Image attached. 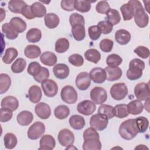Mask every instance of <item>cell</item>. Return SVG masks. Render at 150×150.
Masks as SVG:
<instances>
[{
    "instance_id": "6da1fadb",
    "label": "cell",
    "mask_w": 150,
    "mask_h": 150,
    "mask_svg": "<svg viewBox=\"0 0 150 150\" xmlns=\"http://www.w3.org/2000/svg\"><path fill=\"white\" fill-rule=\"evenodd\" d=\"M134 8V21L136 25L141 28L146 27L149 22V16L145 12V9L142 7L141 3L139 1H129Z\"/></svg>"
},
{
    "instance_id": "7a4b0ae2",
    "label": "cell",
    "mask_w": 150,
    "mask_h": 150,
    "mask_svg": "<svg viewBox=\"0 0 150 150\" xmlns=\"http://www.w3.org/2000/svg\"><path fill=\"white\" fill-rule=\"evenodd\" d=\"M119 134L125 140L133 139L138 134L135 119H128L122 122L119 127Z\"/></svg>"
},
{
    "instance_id": "3957f363",
    "label": "cell",
    "mask_w": 150,
    "mask_h": 150,
    "mask_svg": "<svg viewBox=\"0 0 150 150\" xmlns=\"http://www.w3.org/2000/svg\"><path fill=\"white\" fill-rule=\"evenodd\" d=\"M145 66V63L141 59L138 58L132 59L129 64V69L126 73L127 77L130 80L139 79L142 76Z\"/></svg>"
},
{
    "instance_id": "277c9868",
    "label": "cell",
    "mask_w": 150,
    "mask_h": 150,
    "mask_svg": "<svg viewBox=\"0 0 150 150\" xmlns=\"http://www.w3.org/2000/svg\"><path fill=\"white\" fill-rule=\"evenodd\" d=\"M108 123V118L104 114L97 113L91 116L90 120L91 127L98 131H103L107 128Z\"/></svg>"
},
{
    "instance_id": "5b68a950",
    "label": "cell",
    "mask_w": 150,
    "mask_h": 150,
    "mask_svg": "<svg viewBox=\"0 0 150 150\" xmlns=\"http://www.w3.org/2000/svg\"><path fill=\"white\" fill-rule=\"evenodd\" d=\"M60 97L62 100L67 104H74L77 100V93L71 86H66L61 90Z\"/></svg>"
},
{
    "instance_id": "8992f818",
    "label": "cell",
    "mask_w": 150,
    "mask_h": 150,
    "mask_svg": "<svg viewBox=\"0 0 150 150\" xmlns=\"http://www.w3.org/2000/svg\"><path fill=\"white\" fill-rule=\"evenodd\" d=\"M128 94V88L124 83H118L113 84L110 88L111 96L115 100L124 99Z\"/></svg>"
},
{
    "instance_id": "52a82bcc",
    "label": "cell",
    "mask_w": 150,
    "mask_h": 150,
    "mask_svg": "<svg viewBox=\"0 0 150 150\" xmlns=\"http://www.w3.org/2000/svg\"><path fill=\"white\" fill-rule=\"evenodd\" d=\"M45 132V125L40 121L34 122L28 129V137L32 140H35L41 137Z\"/></svg>"
},
{
    "instance_id": "ba28073f",
    "label": "cell",
    "mask_w": 150,
    "mask_h": 150,
    "mask_svg": "<svg viewBox=\"0 0 150 150\" xmlns=\"http://www.w3.org/2000/svg\"><path fill=\"white\" fill-rule=\"evenodd\" d=\"M57 139L62 146L67 148L73 144L74 142V135L70 129L64 128L59 131Z\"/></svg>"
},
{
    "instance_id": "9c48e42d",
    "label": "cell",
    "mask_w": 150,
    "mask_h": 150,
    "mask_svg": "<svg viewBox=\"0 0 150 150\" xmlns=\"http://www.w3.org/2000/svg\"><path fill=\"white\" fill-rule=\"evenodd\" d=\"M90 98L94 103L102 104L107 100V91L103 87H95L90 91Z\"/></svg>"
},
{
    "instance_id": "30bf717a",
    "label": "cell",
    "mask_w": 150,
    "mask_h": 150,
    "mask_svg": "<svg viewBox=\"0 0 150 150\" xmlns=\"http://www.w3.org/2000/svg\"><path fill=\"white\" fill-rule=\"evenodd\" d=\"M134 94L137 98L140 101L149 99V87L148 83H139L134 87Z\"/></svg>"
},
{
    "instance_id": "8fae6325",
    "label": "cell",
    "mask_w": 150,
    "mask_h": 150,
    "mask_svg": "<svg viewBox=\"0 0 150 150\" xmlns=\"http://www.w3.org/2000/svg\"><path fill=\"white\" fill-rule=\"evenodd\" d=\"M41 86L45 95L48 97H53L57 93V84L52 79H47L45 80L42 83Z\"/></svg>"
},
{
    "instance_id": "7c38bea8",
    "label": "cell",
    "mask_w": 150,
    "mask_h": 150,
    "mask_svg": "<svg viewBox=\"0 0 150 150\" xmlns=\"http://www.w3.org/2000/svg\"><path fill=\"white\" fill-rule=\"evenodd\" d=\"M96 109V104L90 100H84L79 103L77 106L78 112L84 115H89L92 114Z\"/></svg>"
},
{
    "instance_id": "4fadbf2b",
    "label": "cell",
    "mask_w": 150,
    "mask_h": 150,
    "mask_svg": "<svg viewBox=\"0 0 150 150\" xmlns=\"http://www.w3.org/2000/svg\"><path fill=\"white\" fill-rule=\"evenodd\" d=\"M76 84L80 90H87L91 84V78L87 72H81L76 77Z\"/></svg>"
},
{
    "instance_id": "5bb4252c",
    "label": "cell",
    "mask_w": 150,
    "mask_h": 150,
    "mask_svg": "<svg viewBox=\"0 0 150 150\" xmlns=\"http://www.w3.org/2000/svg\"><path fill=\"white\" fill-rule=\"evenodd\" d=\"M90 76L91 80L94 83L97 84H101L104 83L107 79L106 73L104 69L101 67H94L90 72Z\"/></svg>"
},
{
    "instance_id": "9a60e30c",
    "label": "cell",
    "mask_w": 150,
    "mask_h": 150,
    "mask_svg": "<svg viewBox=\"0 0 150 150\" xmlns=\"http://www.w3.org/2000/svg\"><path fill=\"white\" fill-rule=\"evenodd\" d=\"M36 114L41 119H47L51 115V110L48 104L45 103H38L35 108Z\"/></svg>"
},
{
    "instance_id": "2e32d148",
    "label": "cell",
    "mask_w": 150,
    "mask_h": 150,
    "mask_svg": "<svg viewBox=\"0 0 150 150\" xmlns=\"http://www.w3.org/2000/svg\"><path fill=\"white\" fill-rule=\"evenodd\" d=\"M53 72L56 78L63 80L68 77L70 70L67 65L63 63H59L54 66Z\"/></svg>"
},
{
    "instance_id": "e0dca14e",
    "label": "cell",
    "mask_w": 150,
    "mask_h": 150,
    "mask_svg": "<svg viewBox=\"0 0 150 150\" xmlns=\"http://www.w3.org/2000/svg\"><path fill=\"white\" fill-rule=\"evenodd\" d=\"M104 70L106 73L107 79L110 81L120 79L122 74L121 69L118 66H107L105 67Z\"/></svg>"
},
{
    "instance_id": "ac0fdd59",
    "label": "cell",
    "mask_w": 150,
    "mask_h": 150,
    "mask_svg": "<svg viewBox=\"0 0 150 150\" xmlns=\"http://www.w3.org/2000/svg\"><path fill=\"white\" fill-rule=\"evenodd\" d=\"M39 145V150H52L55 147L56 141L52 135L47 134L42 137L40 139Z\"/></svg>"
},
{
    "instance_id": "d6986e66",
    "label": "cell",
    "mask_w": 150,
    "mask_h": 150,
    "mask_svg": "<svg viewBox=\"0 0 150 150\" xmlns=\"http://www.w3.org/2000/svg\"><path fill=\"white\" fill-rule=\"evenodd\" d=\"M1 105L2 108H7L13 111L18 108L19 102L16 97L9 96L4 97L2 100Z\"/></svg>"
},
{
    "instance_id": "ffe728a7",
    "label": "cell",
    "mask_w": 150,
    "mask_h": 150,
    "mask_svg": "<svg viewBox=\"0 0 150 150\" xmlns=\"http://www.w3.org/2000/svg\"><path fill=\"white\" fill-rule=\"evenodd\" d=\"M130 33L125 29H119L116 31L115 34V39L117 42L121 45H125L128 44L131 40Z\"/></svg>"
},
{
    "instance_id": "44dd1931",
    "label": "cell",
    "mask_w": 150,
    "mask_h": 150,
    "mask_svg": "<svg viewBox=\"0 0 150 150\" xmlns=\"http://www.w3.org/2000/svg\"><path fill=\"white\" fill-rule=\"evenodd\" d=\"M18 123L22 126H26L29 125L33 120V114L29 111H22L17 115Z\"/></svg>"
},
{
    "instance_id": "7402d4cb",
    "label": "cell",
    "mask_w": 150,
    "mask_h": 150,
    "mask_svg": "<svg viewBox=\"0 0 150 150\" xmlns=\"http://www.w3.org/2000/svg\"><path fill=\"white\" fill-rule=\"evenodd\" d=\"M40 60L43 64L48 66H52L56 63L57 58L54 53L47 51L43 52L40 55Z\"/></svg>"
},
{
    "instance_id": "603a6c76",
    "label": "cell",
    "mask_w": 150,
    "mask_h": 150,
    "mask_svg": "<svg viewBox=\"0 0 150 150\" xmlns=\"http://www.w3.org/2000/svg\"><path fill=\"white\" fill-rule=\"evenodd\" d=\"M42 96L40 88L36 85L32 86L28 91V97L29 100L33 103H38Z\"/></svg>"
},
{
    "instance_id": "cb8c5ba5",
    "label": "cell",
    "mask_w": 150,
    "mask_h": 150,
    "mask_svg": "<svg viewBox=\"0 0 150 150\" xmlns=\"http://www.w3.org/2000/svg\"><path fill=\"white\" fill-rule=\"evenodd\" d=\"M127 109L129 114L132 115H138L142 112L144 105L140 100H134L130 101L128 104Z\"/></svg>"
},
{
    "instance_id": "d4e9b609",
    "label": "cell",
    "mask_w": 150,
    "mask_h": 150,
    "mask_svg": "<svg viewBox=\"0 0 150 150\" xmlns=\"http://www.w3.org/2000/svg\"><path fill=\"white\" fill-rule=\"evenodd\" d=\"M69 124L74 129H81L86 125L84 118L79 115H73L69 118Z\"/></svg>"
},
{
    "instance_id": "484cf974",
    "label": "cell",
    "mask_w": 150,
    "mask_h": 150,
    "mask_svg": "<svg viewBox=\"0 0 150 150\" xmlns=\"http://www.w3.org/2000/svg\"><path fill=\"white\" fill-rule=\"evenodd\" d=\"M45 24L47 28L49 29H54L56 28L60 22L59 16L54 13H47L44 18Z\"/></svg>"
},
{
    "instance_id": "4316f807",
    "label": "cell",
    "mask_w": 150,
    "mask_h": 150,
    "mask_svg": "<svg viewBox=\"0 0 150 150\" xmlns=\"http://www.w3.org/2000/svg\"><path fill=\"white\" fill-rule=\"evenodd\" d=\"M120 11L122 13L124 21H129L134 17L135 9L134 6L129 2L123 4L120 7Z\"/></svg>"
},
{
    "instance_id": "83f0119b",
    "label": "cell",
    "mask_w": 150,
    "mask_h": 150,
    "mask_svg": "<svg viewBox=\"0 0 150 150\" xmlns=\"http://www.w3.org/2000/svg\"><path fill=\"white\" fill-rule=\"evenodd\" d=\"M9 23L18 33H22L26 29V22L22 19L19 17L12 18L11 19Z\"/></svg>"
},
{
    "instance_id": "f1b7e54d",
    "label": "cell",
    "mask_w": 150,
    "mask_h": 150,
    "mask_svg": "<svg viewBox=\"0 0 150 150\" xmlns=\"http://www.w3.org/2000/svg\"><path fill=\"white\" fill-rule=\"evenodd\" d=\"M71 33L74 39L81 41L86 38V30L84 25H76L71 27Z\"/></svg>"
},
{
    "instance_id": "f546056e",
    "label": "cell",
    "mask_w": 150,
    "mask_h": 150,
    "mask_svg": "<svg viewBox=\"0 0 150 150\" xmlns=\"http://www.w3.org/2000/svg\"><path fill=\"white\" fill-rule=\"evenodd\" d=\"M31 11L35 17L42 18L46 15V9L43 4L36 2L30 5Z\"/></svg>"
},
{
    "instance_id": "4dcf8cb0",
    "label": "cell",
    "mask_w": 150,
    "mask_h": 150,
    "mask_svg": "<svg viewBox=\"0 0 150 150\" xmlns=\"http://www.w3.org/2000/svg\"><path fill=\"white\" fill-rule=\"evenodd\" d=\"M24 54L25 56L29 59H36L40 55L41 50L39 46L29 45L25 47Z\"/></svg>"
},
{
    "instance_id": "1f68e13d",
    "label": "cell",
    "mask_w": 150,
    "mask_h": 150,
    "mask_svg": "<svg viewBox=\"0 0 150 150\" xmlns=\"http://www.w3.org/2000/svg\"><path fill=\"white\" fill-rule=\"evenodd\" d=\"M84 150H100L101 149V143L99 139L91 138L84 140L83 144Z\"/></svg>"
},
{
    "instance_id": "d6a6232c",
    "label": "cell",
    "mask_w": 150,
    "mask_h": 150,
    "mask_svg": "<svg viewBox=\"0 0 150 150\" xmlns=\"http://www.w3.org/2000/svg\"><path fill=\"white\" fill-rule=\"evenodd\" d=\"M26 37L29 42H38L42 38L41 30L38 28H31L27 32Z\"/></svg>"
},
{
    "instance_id": "836d02e7",
    "label": "cell",
    "mask_w": 150,
    "mask_h": 150,
    "mask_svg": "<svg viewBox=\"0 0 150 150\" xmlns=\"http://www.w3.org/2000/svg\"><path fill=\"white\" fill-rule=\"evenodd\" d=\"M27 5L26 4L21 0H11L8 2V9L13 13H21L23 8Z\"/></svg>"
},
{
    "instance_id": "e575fe53",
    "label": "cell",
    "mask_w": 150,
    "mask_h": 150,
    "mask_svg": "<svg viewBox=\"0 0 150 150\" xmlns=\"http://www.w3.org/2000/svg\"><path fill=\"white\" fill-rule=\"evenodd\" d=\"M18 54V50L15 48L9 47L5 50V54L2 58V61L5 64H10L16 58Z\"/></svg>"
},
{
    "instance_id": "d590c367",
    "label": "cell",
    "mask_w": 150,
    "mask_h": 150,
    "mask_svg": "<svg viewBox=\"0 0 150 150\" xmlns=\"http://www.w3.org/2000/svg\"><path fill=\"white\" fill-rule=\"evenodd\" d=\"M84 57L88 61L97 64L101 59V54L97 49H89L85 52Z\"/></svg>"
},
{
    "instance_id": "8d00e7d4",
    "label": "cell",
    "mask_w": 150,
    "mask_h": 150,
    "mask_svg": "<svg viewBox=\"0 0 150 150\" xmlns=\"http://www.w3.org/2000/svg\"><path fill=\"white\" fill-rule=\"evenodd\" d=\"M11 84V79L9 75L5 73L0 74V93L4 94L9 88Z\"/></svg>"
},
{
    "instance_id": "74e56055",
    "label": "cell",
    "mask_w": 150,
    "mask_h": 150,
    "mask_svg": "<svg viewBox=\"0 0 150 150\" xmlns=\"http://www.w3.org/2000/svg\"><path fill=\"white\" fill-rule=\"evenodd\" d=\"M2 31L5 35L6 38L9 40L15 39L18 36V33L9 23H5L2 25Z\"/></svg>"
},
{
    "instance_id": "f35d334b",
    "label": "cell",
    "mask_w": 150,
    "mask_h": 150,
    "mask_svg": "<svg viewBox=\"0 0 150 150\" xmlns=\"http://www.w3.org/2000/svg\"><path fill=\"white\" fill-rule=\"evenodd\" d=\"M106 14V19L112 25H116L121 21V16L118 11L114 9H110Z\"/></svg>"
},
{
    "instance_id": "ab89813d",
    "label": "cell",
    "mask_w": 150,
    "mask_h": 150,
    "mask_svg": "<svg viewBox=\"0 0 150 150\" xmlns=\"http://www.w3.org/2000/svg\"><path fill=\"white\" fill-rule=\"evenodd\" d=\"M70 114L69 108L65 105H60L55 108L54 114L55 117L59 120L66 118Z\"/></svg>"
},
{
    "instance_id": "60d3db41",
    "label": "cell",
    "mask_w": 150,
    "mask_h": 150,
    "mask_svg": "<svg viewBox=\"0 0 150 150\" xmlns=\"http://www.w3.org/2000/svg\"><path fill=\"white\" fill-rule=\"evenodd\" d=\"M4 145L7 149H12L15 148L17 144V138L12 133H6L4 137Z\"/></svg>"
},
{
    "instance_id": "b9f144b4",
    "label": "cell",
    "mask_w": 150,
    "mask_h": 150,
    "mask_svg": "<svg viewBox=\"0 0 150 150\" xmlns=\"http://www.w3.org/2000/svg\"><path fill=\"white\" fill-rule=\"evenodd\" d=\"M69 42L67 39L60 38L55 43V51L59 53H63L69 49Z\"/></svg>"
},
{
    "instance_id": "7bdbcfd3",
    "label": "cell",
    "mask_w": 150,
    "mask_h": 150,
    "mask_svg": "<svg viewBox=\"0 0 150 150\" xmlns=\"http://www.w3.org/2000/svg\"><path fill=\"white\" fill-rule=\"evenodd\" d=\"M114 116L118 118H124L129 115L127 105L124 104H117L114 107Z\"/></svg>"
},
{
    "instance_id": "ee69618b",
    "label": "cell",
    "mask_w": 150,
    "mask_h": 150,
    "mask_svg": "<svg viewBox=\"0 0 150 150\" xmlns=\"http://www.w3.org/2000/svg\"><path fill=\"white\" fill-rule=\"evenodd\" d=\"M74 9L77 11L82 13L87 12L91 9V2L83 0L75 1Z\"/></svg>"
},
{
    "instance_id": "f6af8a7d",
    "label": "cell",
    "mask_w": 150,
    "mask_h": 150,
    "mask_svg": "<svg viewBox=\"0 0 150 150\" xmlns=\"http://www.w3.org/2000/svg\"><path fill=\"white\" fill-rule=\"evenodd\" d=\"M135 119L138 133L145 132L149 126L148 120L144 117H139Z\"/></svg>"
},
{
    "instance_id": "bcb514c9",
    "label": "cell",
    "mask_w": 150,
    "mask_h": 150,
    "mask_svg": "<svg viewBox=\"0 0 150 150\" xmlns=\"http://www.w3.org/2000/svg\"><path fill=\"white\" fill-rule=\"evenodd\" d=\"M26 66V62L23 58L17 59L11 66V70L15 73H20L22 72Z\"/></svg>"
},
{
    "instance_id": "7dc6e473",
    "label": "cell",
    "mask_w": 150,
    "mask_h": 150,
    "mask_svg": "<svg viewBox=\"0 0 150 150\" xmlns=\"http://www.w3.org/2000/svg\"><path fill=\"white\" fill-rule=\"evenodd\" d=\"M98 112L104 114L109 119H111L114 117V107L110 105L102 104L98 109Z\"/></svg>"
},
{
    "instance_id": "c3c4849f",
    "label": "cell",
    "mask_w": 150,
    "mask_h": 150,
    "mask_svg": "<svg viewBox=\"0 0 150 150\" xmlns=\"http://www.w3.org/2000/svg\"><path fill=\"white\" fill-rule=\"evenodd\" d=\"M122 62V59L118 54H111L106 59V63L108 66H118Z\"/></svg>"
},
{
    "instance_id": "681fc988",
    "label": "cell",
    "mask_w": 150,
    "mask_h": 150,
    "mask_svg": "<svg viewBox=\"0 0 150 150\" xmlns=\"http://www.w3.org/2000/svg\"><path fill=\"white\" fill-rule=\"evenodd\" d=\"M69 22L71 27L76 25H85L84 17L77 13H73L70 16Z\"/></svg>"
},
{
    "instance_id": "f907efd6",
    "label": "cell",
    "mask_w": 150,
    "mask_h": 150,
    "mask_svg": "<svg viewBox=\"0 0 150 150\" xmlns=\"http://www.w3.org/2000/svg\"><path fill=\"white\" fill-rule=\"evenodd\" d=\"M97 26L101 30V33L104 35L109 34L113 29V25L108 21H102L98 23Z\"/></svg>"
},
{
    "instance_id": "816d5d0a",
    "label": "cell",
    "mask_w": 150,
    "mask_h": 150,
    "mask_svg": "<svg viewBox=\"0 0 150 150\" xmlns=\"http://www.w3.org/2000/svg\"><path fill=\"white\" fill-rule=\"evenodd\" d=\"M69 62L76 67L81 66L84 63L83 57L79 54L74 53L70 56L68 58Z\"/></svg>"
},
{
    "instance_id": "f5cc1de1",
    "label": "cell",
    "mask_w": 150,
    "mask_h": 150,
    "mask_svg": "<svg viewBox=\"0 0 150 150\" xmlns=\"http://www.w3.org/2000/svg\"><path fill=\"white\" fill-rule=\"evenodd\" d=\"M88 32L90 38L92 40H97L101 36V32L97 25L91 26L88 29Z\"/></svg>"
},
{
    "instance_id": "db71d44e",
    "label": "cell",
    "mask_w": 150,
    "mask_h": 150,
    "mask_svg": "<svg viewBox=\"0 0 150 150\" xmlns=\"http://www.w3.org/2000/svg\"><path fill=\"white\" fill-rule=\"evenodd\" d=\"M41 68L42 67L38 62H33L29 64L27 71L30 75L35 77L39 73L41 70Z\"/></svg>"
},
{
    "instance_id": "11a10c76",
    "label": "cell",
    "mask_w": 150,
    "mask_h": 150,
    "mask_svg": "<svg viewBox=\"0 0 150 150\" xmlns=\"http://www.w3.org/2000/svg\"><path fill=\"white\" fill-rule=\"evenodd\" d=\"M114 42L109 39H104L100 42V47L104 52H110L113 48Z\"/></svg>"
},
{
    "instance_id": "9f6ffc18",
    "label": "cell",
    "mask_w": 150,
    "mask_h": 150,
    "mask_svg": "<svg viewBox=\"0 0 150 150\" xmlns=\"http://www.w3.org/2000/svg\"><path fill=\"white\" fill-rule=\"evenodd\" d=\"M49 77V70L45 67H42L41 70L39 72V73L37 76H36L33 77L36 81L42 83L45 80L48 79Z\"/></svg>"
},
{
    "instance_id": "6f0895ef",
    "label": "cell",
    "mask_w": 150,
    "mask_h": 150,
    "mask_svg": "<svg viewBox=\"0 0 150 150\" xmlns=\"http://www.w3.org/2000/svg\"><path fill=\"white\" fill-rule=\"evenodd\" d=\"M96 138L100 139V136L98 133L96 131V129L94 128L90 127L86 129L83 132V139L84 140H86L88 139Z\"/></svg>"
},
{
    "instance_id": "680465c9",
    "label": "cell",
    "mask_w": 150,
    "mask_h": 150,
    "mask_svg": "<svg viewBox=\"0 0 150 150\" xmlns=\"http://www.w3.org/2000/svg\"><path fill=\"white\" fill-rule=\"evenodd\" d=\"M110 9L109 4L105 1H99L96 6V11L101 14H105L107 11Z\"/></svg>"
},
{
    "instance_id": "91938a15",
    "label": "cell",
    "mask_w": 150,
    "mask_h": 150,
    "mask_svg": "<svg viewBox=\"0 0 150 150\" xmlns=\"http://www.w3.org/2000/svg\"><path fill=\"white\" fill-rule=\"evenodd\" d=\"M134 52L139 57L142 59H146L149 56V50L144 46H138L134 49Z\"/></svg>"
},
{
    "instance_id": "94428289",
    "label": "cell",
    "mask_w": 150,
    "mask_h": 150,
    "mask_svg": "<svg viewBox=\"0 0 150 150\" xmlns=\"http://www.w3.org/2000/svg\"><path fill=\"white\" fill-rule=\"evenodd\" d=\"M13 114L11 110L1 108V113H0V121L2 122H6L9 121L12 117Z\"/></svg>"
},
{
    "instance_id": "6125c7cd",
    "label": "cell",
    "mask_w": 150,
    "mask_h": 150,
    "mask_svg": "<svg viewBox=\"0 0 150 150\" xmlns=\"http://www.w3.org/2000/svg\"><path fill=\"white\" fill-rule=\"evenodd\" d=\"M74 0H63L61 1L62 8L66 11H73L74 9Z\"/></svg>"
},
{
    "instance_id": "be15d7a7",
    "label": "cell",
    "mask_w": 150,
    "mask_h": 150,
    "mask_svg": "<svg viewBox=\"0 0 150 150\" xmlns=\"http://www.w3.org/2000/svg\"><path fill=\"white\" fill-rule=\"evenodd\" d=\"M21 13L26 19L29 20L33 19L35 18L32 12L30 6H29V5H26L23 8L21 11Z\"/></svg>"
},
{
    "instance_id": "e7e4bbea",
    "label": "cell",
    "mask_w": 150,
    "mask_h": 150,
    "mask_svg": "<svg viewBox=\"0 0 150 150\" xmlns=\"http://www.w3.org/2000/svg\"><path fill=\"white\" fill-rule=\"evenodd\" d=\"M145 148H146V149H148L145 145H139L138 146H137V147H135V149H145Z\"/></svg>"
}]
</instances>
